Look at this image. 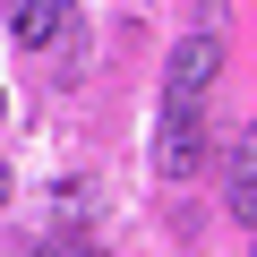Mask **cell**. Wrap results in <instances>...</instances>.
<instances>
[{
	"instance_id": "cell-1",
	"label": "cell",
	"mask_w": 257,
	"mask_h": 257,
	"mask_svg": "<svg viewBox=\"0 0 257 257\" xmlns=\"http://www.w3.org/2000/svg\"><path fill=\"white\" fill-rule=\"evenodd\" d=\"M197 163H206V120H197V103L163 94V138H155V172H163V180H189Z\"/></svg>"
},
{
	"instance_id": "cell-2",
	"label": "cell",
	"mask_w": 257,
	"mask_h": 257,
	"mask_svg": "<svg viewBox=\"0 0 257 257\" xmlns=\"http://www.w3.org/2000/svg\"><path fill=\"white\" fill-rule=\"evenodd\" d=\"M223 77V35H189V43H172V77H163V94H180V103H197L206 86Z\"/></svg>"
},
{
	"instance_id": "cell-3",
	"label": "cell",
	"mask_w": 257,
	"mask_h": 257,
	"mask_svg": "<svg viewBox=\"0 0 257 257\" xmlns=\"http://www.w3.org/2000/svg\"><path fill=\"white\" fill-rule=\"evenodd\" d=\"M9 35L26 43V52H69L77 43V18H69V0H18V9H9Z\"/></svg>"
},
{
	"instance_id": "cell-4",
	"label": "cell",
	"mask_w": 257,
	"mask_h": 257,
	"mask_svg": "<svg viewBox=\"0 0 257 257\" xmlns=\"http://www.w3.org/2000/svg\"><path fill=\"white\" fill-rule=\"evenodd\" d=\"M223 180H231V189H223V197H231V214H240V223L257 231V120L240 128V146H231V163H223Z\"/></svg>"
},
{
	"instance_id": "cell-5",
	"label": "cell",
	"mask_w": 257,
	"mask_h": 257,
	"mask_svg": "<svg viewBox=\"0 0 257 257\" xmlns=\"http://www.w3.org/2000/svg\"><path fill=\"white\" fill-rule=\"evenodd\" d=\"M231 26V0H206V35H223Z\"/></svg>"
},
{
	"instance_id": "cell-6",
	"label": "cell",
	"mask_w": 257,
	"mask_h": 257,
	"mask_svg": "<svg viewBox=\"0 0 257 257\" xmlns=\"http://www.w3.org/2000/svg\"><path fill=\"white\" fill-rule=\"evenodd\" d=\"M0 206H9V163H0Z\"/></svg>"
},
{
	"instance_id": "cell-7",
	"label": "cell",
	"mask_w": 257,
	"mask_h": 257,
	"mask_svg": "<svg viewBox=\"0 0 257 257\" xmlns=\"http://www.w3.org/2000/svg\"><path fill=\"white\" fill-rule=\"evenodd\" d=\"M0 120H9V94H0Z\"/></svg>"
}]
</instances>
